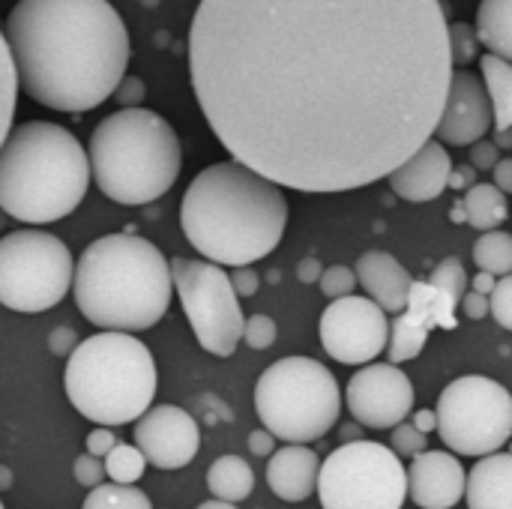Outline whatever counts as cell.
<instances>
[{"instance_id": "obj_51", "label": "cell", "mask_w": 512, "mask_h": 509, "mask_svg": "<svg viewBox=\"0 0 512 509\" xmlns=\"http://www.w3.org/2000/svg\"><path fill=\"white\" fill-rule=\"evenodd\" d=\"M195 509H237V504H228V501H219V498H213V501H204V504H198Z\"/></svg>"}, {"instance_id": "obj_4", "label": "cell", "mask_w": 512, "mask_h": 509, "mask_svg": "<svg viewBox=\"0 0 512 509\" xmlns=\"http://www.w3.org/2000/svg\"><path fill=\"white\" fill-rule=\"evenodd\" d=\"M72 294L78 312L99 330L141 333L156 327L174 297L165 255L144 237L105 234L84 246Z\"/></svg>"}, {"instance_id": "obj_37", "label": "cell", "mask_w": 512, "mask_h": 509, "mask_svg": "<svg viewBox=\"0 0 512 509\" xmlns=\"http://www.w3.org/2000/svg\"><path fill=\"white\" fill-rule=\"evenodd\" d=\"M72 474H75L78 486H84V489H96L99 483H105V462H102L99 456L84 453V456H78V459H75Z\"/></svg>"}, {"instance_id": "obj_15", "label": "cell", "mask_w": 512, "mask_h": 509, "mask_svg": "<svg viewBox=\"0 0 512 509\" xmlns=\"http://www.w3.org/2000/svg\"><path fill=\"white\" fill-rule=\"evenodd\" d=\"M456 309L459 300L450 297L447 291L435 288L432 282H414L408 306L390 324V342H387L390 363L399 366L414 360L426 348L432 330H456L459 327Z\"/></svg>"}, {"instance_id": "obj_27", "label": "cell", "mask_w": 512, "mask_h": 509, "mask_svg": "<svg viewBox=\"0 0 512 509\" xmlns=\"http://www.w3.org/2000/svg\"><path fill=\"white\" fill-rule=\"evenodd\" d=\"M474 264L492 276L512 273V234L501 228L483 231V237L474 243Z\"/></svg>"}, {"instance_id": "obj_23", "label": "cell", "mask_w": 512, "mask_h": 509, "mask_svg": "<svg viewBox=\"0 0 512 509\" xmlns=\"http://www.w3.org/2000/svg\"><path fill=\"white\" fill-rule=\"evenodd\" d=\"M207 489L213 498L228 501V504H240L252 495L255 489V471L246 459L240 456H219L210 468H207Z\"/></svg>"}, {"instance_id": "obj_53", "label": "cell", "mask_w": 512, "mask_h": 509, "mask_svg": "<svg viewBox=\"0 0 512 509\" xmlns=\"http://www.w3.org/2000/svg\"><path fill=\"white\" fill-rule=\"evenodd\" d=\"M9 486H12V474H9V468L0 465V492H6Z\"/></svg>"}, {"instance_id": "obj_52", "label": "cell", "mask_w": 512, "mask_h": 509, "mask_svg": "<svg viewBox=\"0 0 512 509\" xmlns=\"http://www.w3.org/2000/svg\"><path fill=\"white\" fill-rule=\"evenodd\" d=\"M342 438H345V444L348 441H360V429L357 426H342Z\"/></svg>"}, {"instance_id": "obj_22", "label": "cell", "mask_w": 512, "mask_h": 509, "mask_svg": "<svg viewBox=\"0 0 512 509\" xmlns=\"http://www.w3.org/2000/svg\"><path fill=\"white\" fill-rule=\"evenodd\" d=\"M468 509H512V453H489L468 474Z\"/></svg>"}, {"instance_id": "obj_18", "label": "cell", "mask_w": 512, "mask_h": 509, "mask_svg": "<svg viewBox=\"0 0 512 509\" xmlns=\"http://www.w3.org/2000/svg\"><path fill=\"white\" fill-rule=\"evenodd\" d=\"M468 474L453 453L423 450L408 468V495L420 509H453L462 504Z\"/></svg>"}, {"instance_id": "obj_30", "label": "cell", "mask_w": 512, "mask_h": 509, "mask_svg": "<svg viewBox=\"0 0 512 509\" xmlns=\"http://www.w3.org/2000/svg\"><path fill=\"white\" fill-rule=\"evenodd\" d=\"M144 468H147V459L135 444H117L105 456V477L120 486H135L144 477Z\"/></svg>"}, {"instance_id": "obj_31", "label": "cell", "mask_w": 512, "mask_h": 509, "mask_svg": "<svg viewBox=\"0 0 512 509\" xmlns=\"http://www.w3.org/2000/svg\"><path fill=\"white\" fill-rule=\"evenodd\" d=\"M435 288H441V291H447L450 297H456L459 303H462V297H465V291H468V273H465V267H462V261L459 258H444L435 270H432V279H429Z\"/></svg>"}, {"instance_id": "obj_44", "label": "cell", "mask_w": 512, "mask_h": 509, "mask_svg": "<svg viewBox=\"0 0 512 509\" xmlns=\"http://www.w3.org/2000/svg\"><path fill=\"white\" fill-rule=\"evenodd\" d=\"M273 450H276V438L267 429H258V432L249 435V453L252 456L264 459V456H273Z\"/></svg>"}, {"instance_id": "obj_48", "label": "cell", "mask_w": 512, "mask_h": 509, "mask_svg": "<svg viewBox=\"0 0 512 509\" xmlns=\"http://www.w3.org/2000/svg\"><path fill=\"white\" fill-rule=\"evenodd\" d=\"M414 426H417L423 435L438 432V414H435V411H417V414H414Z\"/></svg>"}, {"instance_id": "obj_54", "label": "cell", "mask_w": 512, "mask_h": 509, "mask_svg": "<svg viewBox=\"0 0 512 509\" xmlns=\"http://www.w3.org/2000/svg\"><path fill=\"white\" fill-rule=\"evenodd\" d=\"M0 509H3V504H0Z\"/></svg>"}, {"instance_id": "obj_21", "label": "cell", "mask_w": 512, "mask_h": 509, "mask_svg": "<svg viewBox=\"0 0 512 509\" xmlns=\"http://www.w3.org/2000/svg\"><path fill=\"white\" fill-rule=\"evenodd\" d=\"M318 471L321 459L306 444H285L282 450H273L267 462V486L279 501L300 504L312 498L318 489Z\"/></svg>"}, {"instance_id": "obj_49", "label": "cell", "mask_w": 512, "mask_h": 509, "mask_svg": "<svg viewBox=\"0 0 512 509\" xmlns=\"http://www.w3.org/2000/svg\"><path fill=\"white\" fill-rule=\"evenodd\" d=\"M495 282H498V276H492V273L480 270V273L474 276V282H471V291H477V294H492Z\"/></svg>"}, {"instance_id": "obj_32", "label": "cell", "mask_w": 512, "mask_h": 509, "mask_svg": "<svg viewBox=\"0 0 512 509\" xmlns=\"http://www.w3.org/2000/svg\"><path fill=\"white\" fill-rule=\"evenodd\" d=\"M480 51V39H477V27L465 24V21H453L450 24V54H453V66H468Z\"/></svg>"}, {"instance_id": "obj_35", "label": "cell", "mask_w": 512, "mask_h": 509, "mask_svg": "<svg viewBox=\"0 0 512 509\" xmlns=\"http://www.w3.org/2000/svg\"><path fill=\"white\" fill-rule=\"evenodd\" d=\"M489 312H492V318L504 327V330H512V273L507 276H501L498 282H495V288H492V294H489Z\"/></svg>"}, {"instance_id": "obj_8", "label": "cell", "mask_w": 512, "mask_h": 509, "mask_svg": "<svg viewBox=\"0 0 512 509\" xmlns=\"http://www.w3.org/2000/svg\"><path fill=\"white\" fill-rule=\"evenodd\" d=\"M261 426L285 444L321 441L342 414L336 375L312 357H282L255 384Z\"/></svg>"}, {"instance_id": "obj_46", "label": "cell", "mask_w": 512, "mask_h": 509, "mask_svg": "<svg viewBox=\"0 0 512 509\" xmlns=\"http://www.w3.org/2000/svg\"><path fill=\"white\" fill-rule=\"evenodd\" d=\"M321 273H324V267H321V261H318V258H303V261L297 264V279H300L303 285L318 282V279H321Z\"/></svg>"}, {"instance_id": "obj_28", "label": "cell", "mask_w": 512, "mask_h": 509, "mask_svg": "<svg viewBox=\"0 0 512 509\" xmlns=\"http://www.w3.org/2000/svg\"><path fill=\"white\" fill-rule=\"evenodd\" d=\"M81 509H153L150 498L135 489V486H120V483H99L90 489Z\"/></svg>"}, {"instance_id": "obj_25", "label": "cell", "mask_w": 512, "mask_h": 509, "mask_svg": "<svg viewBox=\"0 0 512 509\" xmlns=\"http://www.w3.org/2000/svg\"><path fill=\"white\" fill-rule=\"evenodd\" d=\"M477 39L512 63V0H483L477 9Z\"/></svg>"}, {"instance_id": "obj_29", "label": "cell", "mask_w": 512, "mask_h": 509, "mask_svg": "<svg viewBox=\"0 0 512 509\" xmlns=\"http://www.w3.org/2000/svg\"><path fill=\"white\" fill-rule=\"evenodd\" d=\"M15 105H18V75H15V63H12L6 36L0 30V144L6 141V135L12 129Z\"/></svg>"}, {"instance_id": "obj_36", "label": "cell", "mask_w": 512, "mask_h": 509, "mask_svg": "<svg viewBox=\"0 0 512 509\" xmlns=\"http://www.w3.org/2000/svg\"><path fill=\"white\" fill-rule=\"evenodd\" d=\"M396 456H408V459H414V456H420L423 450H426V435L414 426V423H399V426H393V447H390Z\"/></svg>"}, {"instance_id": "obj_9", "label": "cell", "mask_w": 512, "mask_h": 509, "mask_svg": "<svg viewBox=\"0 0 512 509\" xmlns=\"http://www.w3.org/2000/svg\"><path fill=\"white\" fill-rule=\"evenodd\" d=\"M69 246L39 228H21L0 240V306L39 315L54 309L72 288Z\"/></svg>"}, {"instance_id": "obj_10", "label": "cell", "mask_w": 512, "mask_h": 509, "mask_svg": "<svg viewBox=\"0 0 512 509\" xmlns=\"http://www.w3.org/2000/svg\"><path fill=\"white\" fill-rule=\"evenodd\" d=\"M315 492L324 509H402L408 471L390 447L348 441L321 462Z\"/></svg>"}, {"instance_id": "obj_39", "label": "cell", "mask_w": 512, "mask_h": 509, "mask_svg": "<svg viewBox=\"0 0 512 509\" xmlns=\"http://www.w3.org/2000/svg\"><path fill=\"white\" fill-rule=\"evenodd\" d=\"M498 159H501V150L495 147V141H477V144H471V165L477 168V171H492L495 165H498Z\"/></svg>"}, {"instance_id": "obj_38", "label": "cell", "mask_w": 512, "mask_h": 509, "mask_svg": "<svg viewBox=\"0 0 512 509\" xmlns=\"http://www.w3.org/2000/svg\"><path fill=\"white\" fill-rule=\"evenodd\" d=\"M144 93H147V87H144V81L141 78H135V75H123V81L117 84V90H114V99L123 105V108H138L141 102H144Z\"/></svg>"}, {"instance_id": "obj_47", "label": "cell", "mask_w": 512, "mask_h": 509, "mask_svg": "<svg viewBox=\"0 0 512 509\" xmlns=\"http://www.w3.org/2000/svg\"><path fill=\"white\" fill-rule=\"evenodd\" d=\"M477 183V168L474 165H462V168H453L450 171V183L447 186H453V189H471Z\"/></svg>"}, {"instance_id": "obj_33", "label": "cell", "mask_w": 512, "mask_h": 509, "mask_svg": "<svg viewBox=\"0 0 512 509\" xmlns=\"http://www.w3.org/2000/svg\"><path fill=\"white\" fill-rule=\"evenodd\" d=\"M318 285H321V294H324V297L339 300V297L354 294V288H357V273H354L351 267H345V264H333V267H327V270L321 273Z\"/></svg>"}, {"instance_id": "obj_19", "label": "cell", "mask_w": 512, "mask_h": 509, "mask_svg": "<svg viewBox=\"0 0 512 509\" xmlns=\"http://www.w3.org/2000/svg\"><path fill=\"white\" fill-rule=\"evenodd\" d=\"M450 171H453V159L447 153V147L432 135L414 156H408L390 177V189L411 201V204H426L435 201L447 183H450Z\"/></svg>"}, {"instance_id": "obj_6", "label": "cell", "mask_w": 512, "mask_h": 509, "mask_svg": "<svg viewBox=\"0 0 512 509\" xmlns=\"http://www.w3.org/2000/svg\"><path fill=\"white\" fill-rule=\"evenodd\" d=\"M87 159L90 177L108 201L141 207L177 183L183 147L162 114L138 105L108 114L93 129Z\"/></svg>"}, {"instance_id": "obj_24", "label": "cell", "mask_w": 512, "mask_h": 509, "mask_svg": "<svg viewBox=\"0 0 512 509\" xmlns=\"http://www.w3.org/2000/svg\"><path fill=\"white\" fill-rule=\"evenodd\" d=\"M459 207L465 213V222L480 228V231H495L510 216V201H507V195L495 183H474L462 195Z\"/></svg>"}, {"instance_id": "obj_43", "label": "cell", "mask_w": 512, "mask_h": 509, "mask_svg": "<svg viewBox=\"0 0 512 509\" xmlns=\"http://www.w3.org/2000/svg\"><path fill=\"white\" fill-rule=\"evenodd\" d=\"M489 294H477V291H465V297H462V312L471 318V321H483L486 315H489Z\"/></svg>"}, {"instance_id": "obj_41", "label": "cell", "mask_w": 512, "mask_h": 509, "mask_svg": "<svg viewBox=\"0 0 512 509\" xmlns=\"http://www.w3.org/2000/svg\"><path fill=\"white\" fill-rule=\"evenodd\" d=\"M114 447H117V438H114L111 426H96V429L87 435V453H90V456L105 459Z\"/></svg>"}, {"instance_id": "obj_1", "label": "cell", "mask_w": 512, "mask_h": 509, "mask_svg": "<svg viewBox=\"0 0 512 509\" xmlns=\"http://www.w3.org/2000/svg\"><path fill=\"white\" fill-rule=\"evenodd\" d=\"M453 69L441 0H201L189 24L207 126L297 192L387 180L435 135Z\"/></svg>"}, {"instance_id": "obj_7", "label": "cell", "mask_w": 512, "mask_h": 509, "mask_svg": "<svg viewBox=\"0 0 512 509\" xmlns=\"http://www.w3.org/2000/svg\"><path fill=\"white\" fill-rule=\"evenodd\" d=\"M69 405L96 426L135 423L156 396V360L132 333L102 330L81 339L63 372Z\"/></svg>"}, {"instance_id": "obj_50", "label": "cell", "mask_w": 512, "mask_h": 509, "mask_svg": "<svg viewBox=\"0 0 512 509\" xmlns=\"http://www.w3.org/2000/svg\"><path fill=\"white\" fill-rule=\"evenodd\" d=\"M495 147H498V150H507V147H512V129H501V132H495Z\"/></svg>"}, {"instance_id": "obj_42", "label": "cell", "mask_w": 512, "mask_h": 509, "mask_svg": "<svg viewBox=\"0 0 512 509\" xmlns=\"http://www.w3.org/2000/svg\"><path fill=\"white\" fill-rule=\"evenodd\" d=\"M75 345H78V333H75L72 327H57V330L48 336V348H51V354H57V357H69Z\"/></svg>"}, {"instance_id": "obj_3", "label": "cell", "mask_w": 512, "mask_h": 509, "mask_svg": "<svg viewBox=\"0 0 512 509\" xmlns=\"http://www.w3.org/2000/svg\"><path fill=\"white\" fill-rule=\"evenodd\" d=\"M180 228L204 261L246 267L282 243L288 198L279 183L237 159L213 162L186 186Z\"/></svg>"}, {"instance_id": "obj_45", "label": "cell", "mask_w": 512, "mask_h": 509, "mask_svg": "<svg viewBox=\"0 0 512 509\" xmlns=\"http://www.w3.org/2000/svg\"><path fill=\"white\" fill-rule=\"evenodd\" d=\"M492 183H495L504 195H512V156L498 159V165L492 168Z\"/></svg>"}, {"instance_id": "obj_2", "label": "cell", "mask_w": 512, "mask_h": 509, "mask_svg": "<svg viewBox=\"0 0 512 509\" xmlns=\"http://www.w3.org/2000/svg\"><path fill=\"white\" fill-rule=\"evenodd\" d=\"M3 36L18 90L63 114L99 108L129 66V30L108 0H18Z\"/></svg>"}, {"instance_id": "obj_40", "label": "cell", "mask_w": 512, "mask_h": 509, "mask_svg": "<svg viewBox=\"0 0 512 509\" xmlns=\"http://www.w3.org/2000/svg\"><path fill=\"white\" fill-rule=\"evenodd\" d=\"M231 285H234V291H237L240 297H255V294H258V288H261V276L252 270V264H246V267H234V273H231Z\"/></svg>"}, {"instance_id": "obj_17", "label": "cell", "mask_w": 512, "mask_h": 509, "mask_svg": "<svg viewBox=\"0 0 512 509\" xmlns=\"http://www.w3.org/2000/svg\"><path fill=\"white\" fill-rule=\"evenodd\" d=\"M495 126L486 84L471 69H453L444 114L435 126V138L450 147H471Z\"/></svg>"}, {"instance_id": "obj_16", "label": "cell", "mask_w": 512, "mask_h": 509, "mask_svg": "<svg viewBox=\"0 0 512 509\" xmlns=\"http://www.w3.org/2000/svg\"><path fill=\"white\" fill-rule=\"evenodd\" d=\"M135 447L144 453L147 465L159 471H180L198 456L201 429L195 417L177 405H150L135 420Z\"/></svg>"}, {"instance_id": "obj_11", "label": "cell", "mask_w": 512, "mask_h": 509, "mask_svg": "<svg viewBox=\"0 0 512 509\" xmlns=\"http://www.w3.org/2000/svg\"><path fill=\"white\" fill-rule=\"evenodd\" d=\"M438 435L456 456H489L512 438L510 390L486 375H465L444 387L435 405Z\"/></svg>"}, {"instance_id": "obj_13", "label": "cell", "mask_w": 512, "mask_h": 509, "mask_svg": "<svg viewBox=\"0 0 512 509\" xmlns=\"http://www.w3.org/2000/svg\"><path fill=\"white\" fill-rule=\"evenodd\" d=\"M324 351L345 366H366L387 351L390 321L372 297H339L333 300L318 324Z\"/></svg>"}, {"instance_id": "obj_5", "label": "cell", "mask_w": 512, "mask_h": 509, "mask_svg": "<svg viewBox=\"0 0 512 509\" xmlns=\"http://www.w3.org/2000/svg\"><path fill=\"white\" fill-rule=\"evenodd\" d=\"M90 159L81 141L60 123L27 120L0 144V210L27 225H48L87 195Z\"/></svg>"}, {"instance_id": "obj_34", "label": "cell", "mask_w": 512, "mask_h": 509, "mask_svg": "<svg viewBox=\"0 0 512 509\" xmlns=\"http://www.w3.org/2000/svg\"><path fill=\"white\" fill-rule=\"evenodd\" d=\"M276 336H279V330H276V321H273L270 315H252V318H246V324H243V342H246L252 351H267V348H273V345H276Z\"/></svg>"}, {"instance_id": "obj_14", "label": "cell", "mask_w": 512, "mask_h": 509, "mask_svg": "<svg viewBox=\"0 0 512 509\" xmlns=\"http://www.w3.org/2000/svg\"><path fill=\"white\" fill-rule=\"evenodd\" d=\"M345 405L360 426L393 429L414 411V384L396 363H372L348 381Z\"/></svg>"}, {"instance_id": "obj_20", "label": "cell", "mask_w": 512, "mask_h": 509, "mask_svg": "<svg viewBox=\"0 0 512 509\" xmlns=\"http://www.w3.org/2000/svg\"><path fill=\"white\" fill-rule=\"evenodd\" d=\"M357 282L363 285V291L387 312V315H399L408 306L411 297V273L405 270L402 261H396L390 252L381 249H369L360 255L357 267Z\"/></svg>"}, {"instance_id": "obj_12", "label": "cell", "mask_w": 512, "mask_h": 509, "mask_svg": "<svg viewBox=\"0 0 512 509\" xmlns=\"http://www.w3.org/2000/svg\"><path fill=\"white\" fill-rule=\"evenodd\" d=\"M171 282L186 321L198 345L213 357H231L243 342L246 315L240 309V294L231 285V273L213 261L171 258Z\"/></svg>"}, {"instance_id": "obj_26", "label": "cell", "mask_w": 512, "mask_h": 509, "mask_svg": "<svg viewBox=\"0 0 512 509\" xmlns=\"http://www.w3.org/2000/svg\"><path fill=\"white\" fill-rule=\"evenodd\" d=\"M480 69H483V84H486L492 114H495V132L512 129V63L489 51L483 54Z\"/></svg>"}]
</instances>
